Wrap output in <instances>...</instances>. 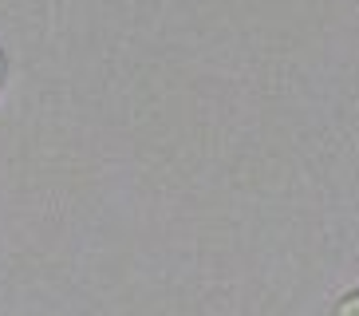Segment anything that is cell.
Listing matches in <instances>:
<instances>
[{
  "mask_svg": "<svg viewBox=\"0 0 359 316\" xmlns=\"http://www.w3.org/2000/svg\"><path fill=\"white\" fill-rule=\"evenodd\" d=\"M336 316H359V293H351L348 301L336 308Z\"/></svg>",
  "mask_w": 359,
  "mask_h": 316,
  "instance_id": "6da1fadb",
  "label": "cell"
}]
</instances>
